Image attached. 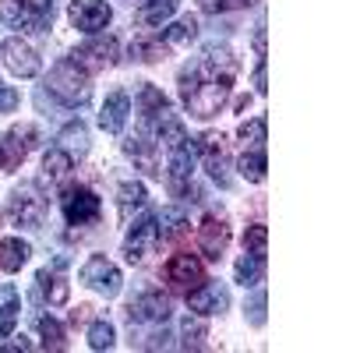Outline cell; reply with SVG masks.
Masks as SVG:
<instances>
[{"instance_id": "6da1fadb", "label": "cell", "mask_w": 353, "mask_h": 353, "mask_svg": "<svg viewBox=\"0 0 353 353\" xmlns=\"http://www.w3.org/2000/svg\"><path fill=\"white\" fill-rule=\"evenodd\" d=\"M233 78H237V61L226 46H209L201 57L181 68V103L198 121H212L226 106L233 92Z\"/></svg>"}, {"instance_id": "7a4b0ae2", "label": "cell", "mask_w": 353, "mask_h": 353, "mask_svg": "<svg viewBox=\"0 0 353 353\" xmlns=\"http://www.w3.org/2000/svg\"><path fill=\"white\" fill-rule=\"evenodd\" d=\"M46 92L68 110H81L92 99V74H85L71 57H64L61 64H53V71L46 78Z\"/></svg>"}, {"instance_id": "3957f363", "label": "cell", "mask_w": 353, "mask_h": 353, "mask_svg": "<svg viewBox=\"0 0 353 353\" xmlns=\"http://www.w3.org/2000/svg\"><path fill=\"white\" fill-rule=\"evenodd\" d=\"M57 18V0H0V21L21 36H43Z\"/></svg>"}, {"instance_id": "277c9868", "label": "cell", "mask_w": 353, "mask_h": 353, "mask_svg": "<svg viewBox=\"0 0 353 353\" xmlns=\"http://www.w3.org/2000/svg\"><path fill=\"white\" fill-rule=\"evenodd\" d=\"M61 212H64V223L81 230V226H96L99 216H103V201L92 188L85 184H68L61 191Z\"/></svg>"}, {"instance_id": "5b68a950", "label": "cell", "mask_w": 353, "mask_h": 353, "mask_svg": "<svg viewBox=\"0 0 353 353\" xmlns=\"http://www.w3.org/2000/svg\"><path fill=\"white\" fill-rule=\"evenodd\" d=\"M8 219L18 230H43V223H46V198L39 194L36 184H21V188L11 191Z\"/></svg>"}, {"instance_id": "8992f818", "label": "cell", "mask_w": 353, "mask_h": 353, "mask_svg": "<svg viewBox=\"0 0 353 353\" xmlns=\"http://www.w3.org/2000/svg\"><path fill=\"white\" fill-rule=\"evenodd\" d=\"M68 57L85 74H99V71H106V68H113L117 61H121V43H117L113 36H92L88 43L74 46Z\"/></svg>"}, {"instance_id": "52a82bcc", "label": "cell", "mask_w": 353, "mask_h": 353, "mask_svg": "<svg viewBox=\"0 0 353 353\" xmlns=\"http://www.w3.org/2000/svg\"><path fill=\"white\" fill-rule=\"evenodd\" d=\"M36 145H39V128L36 124H14L8 134H0V170L14 173Z\"/></svg>"}, {"instance_id": "ba28073f", "label": "cell", "mask_w": 353, "mask_h": 353, "mask_svg": "<svg viewBox=\"0 0 353 353\" xmlns=\"http://www.w3.org/2000/svg\"><path fill=\"white\" fill-rule=\"evenodd\" d=\"M81 283L88 286V290H96V293H103V297H117L121 293V286H124V276H121V269L106 258V254H92L85 265H81Z\"/></svg>"}, {"instance_id": "9c48e42d", "label": "cell", "mask_w": 353, "mask_h": 353, "mask_svg": "<svg viewBox=\"0 0 353 353\" xmlns=\"http://www.w3.org/2000/svg\"><path fill=\"white\" fill-rule=\"evenodd\" d=\"M128 321L131 325H138V329H145V325H166L170 321V297H163L159 290H145V293H138V297L128 304Z\"/></svg>"}, {"instance_id": "30bf717a", "label": "cell", "mask_w": 353, "mask_h": 353, "mask_svg": "<svg viewBox=\"0 0 353 353\" xmlns=\"http://www.w3.org/2000/svg\"><path fill=\"white\" fill-rule=\"evenodd\" d=\"M194 156L205 163V170H209V176L219 188H230V163H226V138L223 134L205 131L194 145Z\"/></svg>"}, {"instance_id": "8fae6325", "label": "cell", "mask_w": 353, "mask_h": 353, "mask_svg": "<svg viewBox=\"0 0 353 353\" xmlns=\"http://www.w3.org/2000/svg\"><path fill=\"white\" fill-rule=\"evenodd\" d=\"M124 152L149 173V176H163V145H159V138L152 134V131H134V134H128L124 138Z\"/></svg>"}, {"instance_id": "7c38bea8", "label": "cell", "mask_w": 353, "mask_h": 353, "mask_svg": "<svg viewBox=\"0 0 353 353\" xmlns=\"http://www.w3.org/2000/svg\"><path fill=\"white\" fill-rule=\"evenodd\" d=\"M163 276H166V283H170L173 293H184V297H188L191 290H198L205 283V265L194 254H173L166 261Z\"/></svg>"}, {"instance_id": "4fadbf2b", "label": "cell", "mask_w": 353, "mask_h": 353, "mask_svg": "<svg viewBox=\"0 0 353 353\" xmlns=\"http://www.w3.org/2000/svg\"><path fill=\"white\" fill-rule=\"evenodd\" d=\"M68 18H71V25L78 28V32H85V36H99L103 28L113 21V11H110L106 0H71Z\"/></svg>"}, {"instance_id": "5bb4252c", "label": "cell", "mask_w": 353, "mask_h": 353, "mask_svg": "<svg viewBox=\"0 0 353 353\" xmlns=\"http://www.w3.org/2000/svg\"><path fill=\"white\" fill-rule=\"evenodd\" d=\"M159 244V223L156 216H141L131 230H128V237H124V258L131 265H141L145 258H149Z\"/></svg>"}, {"instance_id": "9a60e30c", "label": "cell", "mask_w": 353, "mask_h": 353, "mask_svg": "<svg viewBox=\"0 0 353 353\" xmlns=\"http://www.w3.org/2000/svg\"><path fill=\"white\" fill-rule=\"evenodd\" d=\"M0 57H4V68L18 78H36L43 71V61H39V53L28 46L21 36H11L0 43Z\"/></svg>"}, {"instance_id": "2e32d148", "label": "cell", "mask_w": 353, "mask_h": 353, "mask_svg": "<svg viewBox=\"0 0 353 353\" xmlns=\"http://www.w3.org/2000/svg\"><path fill=\"white\" fill-rule=\"evenodd\" d=\"M188 307L191 314H223L230 307V290L219 279H205L198 290L188 293Z\"/></svg>"}, {"instance_id": "e0dca14e", "label": "cell", "mask_w": 353, "mask_h": 353, "mask_svg": "<svg viewBox=\"0 0 353 353\" xmlns=\"http://www.w3.org/2000/svg\"><path fill=\"white\" fill-rule=\"evenodd\" d=\"M230 248V226L223 216H205L198 223V251L209 258V261H219Z\"/></svg>"}, {"instance_id": "ac0fdd59", "label": "cell", "mask_w": 353, "mask_h": 353, "mask_svg": "<svg viewBox=\"0 0 353 353\" xmlns=\"http://www.w3.org/2000/svg\"><path fill=\"white\" fill-rule=\"evenodd\" d=\"M166 113H173V106H170V99L163 96V88H156L152 81H145L141 92H138V117H141V128L156 134V128L163 124Z\"/></svg>"}, {"instance_id": "d6986e66", "label": "cell", "mask_w": 353, "mask_h": 353, "mask_svg": "<svg viewBox=\"0 0 353 353\" xmlns=\"http://www.w3.org/2000/svg\"><path fill=\"white\" fill-rule=\"evenodd\" d=\"M64 269H68V258L61 254L53 265H46V269L36 272V286H39V293H43L50 304H68V279H64Z\"/></svg>"}, {"instance_id": "ffe728a7", "label": "cell", "mask_w": 353, "mask_h": 353, "mask_svg": "<svg viewBox=\"0 0 353 353\" xmlns=\"http://www.w3.org/2000/svg\"><path fill=\"white\" fill-rule=\"evenodd\" d=\"M128 117H131V96L117 88V92L106 96V103H103V110H99V128H103L106 134H121L124 124H128Z\"/></svg>"}, {"instance_id": "44dd1931", "label": "cell", "mask_w": 353, "mask_h": 353, "mask_svg": "<svg viewBox=\"0 0 353 353\" xmlns=\"http://www.w3.org/2000/svg\"><path fill=\"white\" fill-rule=\"evenodd\" d=\"M18 311H21V297L11 283H0V339H8L18 325Z\"/></svg>"}, {"instance_id": "7402d4cb", "label": "cell", "mask_w": 353, "mask_h": 353, "mask_svg": "<svg viewBox=\"0 0 353 353\" xmlns=\"http://www.w3.org/2000/svg\"><path fill=\"white\" fill-rule=\"evenodd\" d=\"M57 149H64L74 163L88 152V128L81 124V121H71L61 134H57Z\"/></svg>"}, {"instance_id": "603a6c76", "label": "cell", "mask_w": 353, "mask_h": 353, "mask_svg": "<svg viewBox=\"0 0 353 353\" xmlns=\"http://www.w3.org/2000/svg\"><path fill=\"white\" fill-rule=\"evenodd\" d=\"M233 276H237V283L248 290V286H258L265 279V254H254V251H244L237 258V265H233Z\"/></svg>"}, {"instance_id": "cb8c5ba5", "label": "cell", "mask_w": 353, "mask_h": 353, "mask_svg": "<svg viewBox=\"0 0 353 353\" xmlns=\"http://www.w3.org/2000/svg\"><path fill=\"white\" fill-rule=\"evenodd\" d=\"M237 170L248 184H261L265 181V170H269V159H265V145H254V149H244L237 159Z\"/></svg>"}, {"instance_id": "d4e9b609", "label": "cell", "mask_w": 353, "mask_h": 353, "mask_svg": "<svg viewBox=\"0 0 353 353\" xmlns=\"http://www.w3.org/2000/svg\"><path fill=\"white\" fill-rule=\"evenodd\" d=\"M28 254H32L28 241L4 237V241H0V269H4V272H21V265L28 261Z\"/></svg>"}, {"instance_id": "484cf974", "label": "cell", "mask_w": 353, "mask_h": 353, "mask_svg": "<svg viewBox=\"0 0 353 353\" xmlns=\"http://www.w3.org/2000/svg\"><path fill=\"white\" fill-rule=\"evenodd\" d=\"M145 184L141 181H124L121 184V191H117V209H121V219H131L134 216V209H141L145 205Z\"/></svg>"}, {"instance_id": "4316f807", "label": "cell", "mask_w": 353, "mask_h": 353, "mask_svg": "<svg viewBox=\"0 0 353 353\" xmlns=\"http://www.w3.org/2000/svg\"><path fill=\"white\" fill-rule=\"evenodd\" d=\"M166 53H170V46L159 36H141L131 43V57L141 64H159V61H166Z\"/></svg>"}, {"instance_id": "83f0119b", "label": "cell", "mask_w": 353, "mask_h": 353, "mask_svg": "<svg viewBox=\"0 0 353 353\" xmlns=\"http://www.w3.org/2000/svg\"><path fill=\"white\" fill-rule=\"evenodd\" d=\"M156 223H159V237H163V241L181 237V233L191 226V223H188V212L181 209V205H170V209H163V212L156 216Z\"/></svg>"}, {"instance_id": "f1b7e54d", "label": "cell", "mask_w": 353, "mask_h": 353, "mask_svg": "<svg viewBox=\"0 0 353 353\" xmlns=\"http://www.w3.org/2000/svg\"><path fill=\"white\" fill-rule=\"evenodd\" d=\"M194 36H198V18H191V14L159 32V39H163L170 50H173V46H188V43H194Z\"/></svg>"}, {"instance_id": "f546056e", "label": "cell", "mask_w": 353, "mask_h": 353, "mask_svg": "<svg viewBox=\"0 0 353 353\" xmlns=\"http://www.w3.org/2000/svg\"><path fill=\"white\" fill-rule=\"evenodd\" d=\"M71 170H74V159L64 149H57V145L43 156V176H46V181H64Z\"/></svg>"}, {"instance_id": "4dcf8cb0", "label": "cell", "mask_w": 353, "mask_h": 353, "mask_svg": "<svg viewBox=\"0 0 353 353\" xmlns=\"http://www.w3.org/2000/svg\"><path fill=\"white\" fill-rule=\"evenodd\" d=\"M176 4H181V0H145L138 18H141V25H163L176 11Z\"/></svg>"}, {"instance_id": "1f68e13d", "label": "cell", "mask_w": 353, "mask_h": 353, "mask_svg": "<svg viewBox=\"0 0 353 353\" xmlns=\"http://www.w3.org/2000/svg\"><path fill=\"white\" fill-rule=\"evenodd\" d=\"M113 343H117L113 321H110V318H96L92 325H88V346L103 353V350H113Z\"/></svg>"}, {"instance_id": "d6a6232c", "label": "cell", "mask_w": 353, "mask_h": 353, "mask_svg": "<svg viewBox=\"0 0 353 353\" xmlns=\"http://www.w3.org/2000/svg\"><path fill=\"white\" fill-rule=\"evenodd\" d=\"M36 325H39V336H43V346H46V350H64V346H68V343H64V325H61L57 318L39 314Z\"/></svg>"}, {"instance_id": "836d02e7", "label": "cell", "mask_w": 353, "mask_h": 353, "mask_svg": "<svg viewBox=\"0 0 353 353\" xmlns=\"http://www.w3.org/2000/svg\"><path fill=\"white\" fill-rule=\"evenodd\" d=\"M265 131H269V121L265 117H251V121H244L237 128V138L244 149H254V145H265Z\"/></svg>"}, {"instance_id": "e575fe53", "label": "cell", "mask_w": 353, "mask_h": 353, "mask_svg": "<svg viewBox=\"0 0 353 353\" xmlns=\"http://www.w3.org/2000/svg\"><path fill=\"white\" fill-rule=\"evenodd\" d=\"M181 336H184V339H181L184 350H201V346H205V325H201L198 318H191V314L181 321Z\"/></svg>"}, {"instance_id": "d590c367", "label": "cell", "mask_w": 353, "mask_h": 353, "mask_svg": "<svg viewBox=\"0 0 353 353\" xmlns=\"http://www.w3.org/2000/svg\"><path fill=\"white\" fill-rule=\"evenodd\" d=\"M258 0H198V8L205 14H226V11H241V8H254Z\"/></svg>"}, {"instance_id": "8d00e7d4", "label": "cell", "mask_w": 353, "mask_h": 353, "mask_svg": "<svg viewBox=\"0 0 353 353\" xmlns=\"http://www.w3.org/2000/svg\"><path fill=\"white\" fill-rule=\"evenodd\" d=\"M244 251H254V254H269V230H265L261 223L248 226V233H244Z\"/></svg>"}, {"instance_id": "74e56055", "label": "cell", "mask_w": 353, "mask_h": 353, "mask_svg": "<svg viewBox=\"0 0 353 353\" xmlns=\"http://www.w3.org/2000/svg\"><path fill=\"white\" fill-rule=\"evenodd\" d=\"M244 314H248V321H251L254 329H261V325H265V290H258V286H254V297L244 304Z\"/></svg>"}, {"instance_id": "f35d334b", "label": "cell", "mask_w": 353, "mask_h": 353, "mask_svg": "<svg viewBox=\"0 0 353 353\" xmlns=\"http://www.w3.org/2000/svg\"><path fill=\"white\" fill-rule=\"evenodd\" d=\"M18 103H21V96L14 92L11 85L0 81V113H14V110H18Z\"/></svg>"}, {"instance_id": "ab89813d", "label": "cell", "mask_w": 353, "mask_h": 353, "mask_svg": "<svg viewBox=\"0 0 353 353\" xmlns=\"http://www.w3.org/2000/svg\"><path fill=\"white\" fill-rule=\"evenodd\" d=\"M265 74H269V61H265V57H258V68H254V92H258V96L269 92V85H265Z\"/></svg>"}, {"instance_id": "60d3db41", "label": "cell", "mask_w": 353, "mask_h": 353, "mask_svg": "<svg viewBox=\"0 0 353 353\" xmlns=\"http://www.w3.org/2000/svg\"><path fill=\"white\" fill-rule=\"evenodd\" d=\"M0 350H4V353H25V350H32V339H28V336H14L11 343H4V346H0Z\"/></svg>"}, {"instance_id": "b9f144b4", "label": "cell", "mask_w": 353, "mask_h": 353, "mask_svg": "<svg viewBox=\"0 0 353 353\" xmlns=\"http://www.w3.org/2000/svg\"><path fill=\"white\" fill-rule=\"evenodd\" d=\"M254 50H258V57H265V21H258V28H254Z\"/></svg>"}]
</instances>
